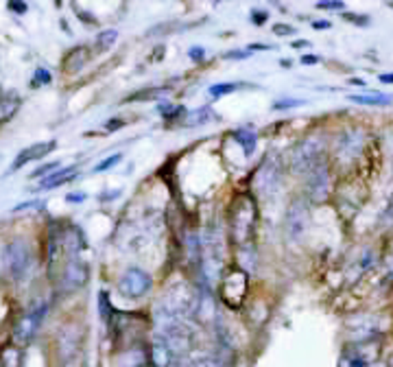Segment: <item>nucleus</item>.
Instances as JSON below:
<instances>
[{
    "mask_svg": "<svg viewBox=\"0 0 393 367\" xmlns=\"http://www.w3.org/2000/svg\"><path fill=\"white\" fill-rule=\"evenodd\" d=\"M87 282V264L81 260H70L66 271H63V286L79 289Z\"/></svg>",
    "mask_w": 393,
    "mask_h": 367,
    "instance_id": "11",
    "label": "nucleus"
},
{
    "mask_svg": "<svg viewBox=\"0 0 393 367\" xmlns=\"http://www.w3.org/2000/svg\"><path fill=\"white\" fill-rule=\"evenodd\" d=\"M116 127H123V123L120 120H111V123H107V129L111 132V129H116Z\"/></svg>",
    "mask_w": 393,
    "mask_h": 367,
    "instance_id": "39",
    "label": "nucleus"
},
{
    "mask_svg": "<svg viewBox=\"0 0 393 367\" xmlns=\"http://www.w3.org/2000/svg\"><path fill=\"white\" fill-rule=\"evenodd\" d=\"M116 37H118V31H116V29L100 31L98 37H96V50H98V53H103V50L111 48V44L116 42Z\"/></svg>",
    "mask_w": 393,
    "mask_h": 367,
    "instance_id": "18",
    "label": "nucleus"
},
{
    "mask_svg": "<svg viewBox=\"0 0 393 367\" xmlns=\"http://www.w3.org/2000/svg\"><path fill=\"white\" fill-rule=\"evenodd\" d=\"M346 20H350V22H357V24H361V27H367V24H370V18H367V16H354V14H346Z\"/></svg>",
    "mask_w": 393,
    "mask_h": 367,
    "instance_id": "31",
    "label": "nucleus"
},
{
    "mask_svg": "<svg viewBox=\"0 0 393 367\" xmlns=\"http://www.w3.org/2000/svg\"><path fill=\"white\" fill-rule=\"evenodd\" d=\"M195 304H197L195 289L186 282H177V284L169 286L167 293L160 297L158 315H162V317L184 319L190 311H195Z\"/></svg>",
    "mask_w": 393,
    "mask_h": 367,
    "instance_id": "1",
    "label": "nucleus"
},
{
    "mask_svg": "<svg viewBox=\"0 0 393 367\" xmlns=\"http://www.w3.org/2000/svg\"><path fill=\"white\" fill-rule=\"evenodd\" d=\"M90 55H92L90 46H74L70 53L63 57V70H66L68 74L79 72L87 61H90Z\"/></svg>",
    "mask_w": 393,
    "mask_h": 367,
    "instance_id": "12",
    "label": "nucleus"
},
{
    "mask_svg": "<svg viewBox=\"0 0 393 367\" xmlns=\"http://www.w3.org/2000/svg\"><path fill=\"white\" fill-rule=\"evenodd\" d=\"M46 315V304L40 302V304H33V306L29 308V313H24L22 317L18 319L16 328H14V339L18 341V344H27V341L35 335L37 326L42 324Z\"/></svg>",
    "mask_w": 393,
    "mask_h": 367,
    "instance_id": "5",
    "label": "nucleus"
},
{
    "mask_svg": "<svg viewBox=\"0 0 393 367\" xmlns=\"http://www.w3.org/2000/svg\"><path fill=\"white\" fill-rule=\"evenodd\" d=\"M321 156V145L317 138H308L293 151V169L299 173L312 171L317 167V160Z\"/></svg>",
    "mask_w": 393,
    "mask_h": 367,
    "instance_id": "7",
    "label": "nucleus"
},
{
    "mask_svg": "<svg viewBox=\"0 0 393 367\" xmlns=\"http://www.w3.org/2000/svg\"><path fill=\"white\" fill-rule=\"evenodd\" d=\"M304 46H308L306 40H297V42H293V48H304Z\"/></svg>",
    "mask_w": 393,
    "mask_h": 367,
    "instance_id": "42",
    "label": "nucleus"
},
{
    "mask_svg": "<svg viewBox=\"0 0 393 367\" xmlns=\"http://www.w3.org/2000/svg\"><path fill=\"white\" fill-rule=\"evenodd\" d=\"M77 16H79L83 22H87V24H96V18L90 16V14H85V11H77Z\"/></svg>",
    "mask_w": 393,
    "mask_h": 367,
    "instance_id": "35",
    "label": "nucleus"
},
{
    "mask_svg": "<svg viewBox=\"0 0 393 367\" xmlns=\"http://www.w3.org/2000/svg\"><path fill=\"white\" fill-rule=\"evenodd\" d=\"M306 219H308V212H306V206L301 204V201H293L286 212V219H284V225H286V232L290 238H299L306 230Z\"/></svg>",
    "mask_w": 393,
    "mask_h": 367,
    "instance_id": "8",
    "label": "nucleus"
},
{
    "mask_svg": "<svg viewBox=\"0 0 393 367\" xmlns=\"http://www.w3.org/2000/svg\"><path fill=\"white\" fill-rule=\"evenodd\" d=\"M98 302H100V317L107 319V308L111 306V304H109V295L105 293V291H100L98 293Z\"/></svg>",
    "mask_w": 393,
    "mask_h": 367,
    "instance_id": "26",
    "label": "nucleus"
},
{
    "mask_svg": "<svg viewBox=\"0 0 393 367\" xmlns=\"http://www.w3.org/2000/svg\"><path fill=\"white\" fill-rule=\"evenodd\" d=\"M350 83H357V85H365L363 79H350Z\"/></svg>",
    "mask_w": 393,
    "mask_h": 367,
    "instance_id": "43",
    "label": "nucleus"
},
{
    "mask_svg": "<svg viewBox=\"0 0 393 367\" xmlns=\"http://www.w3.org/2000/svg\"><path fill=\"white\" fill-rule=\"evenodd\" d=\"M317 9H326V11H341L346 9L343 3H334V0H321V3H317Z\"/></svg>",
    "mask_w": 393,
    "mask_h": 367,
    "instance_id": "25",
    "label": "nucleus"
},
{
    "mask_svg": "<svg viewBox=\"0 0 393 367\" xmlns=\"http://www.w3.org/2000/svg\"><path fill=\"white\" fill-rule=\"evenodd\" d=\"M83 199H85V193H70L66 197V201H70V204H81Z\"/></svg>",
    "mask_w": 393,
    "mask_h": 367,
    "instance_id": "32",
    "label": "nucleus"
},
{
    "mask_svg": "<svg viewBox=\"0 0 393 367\" xmlns=\"http://www.w3.org/2000/svg\"><path fill=\"white\" fill-rule=\"evenodd\" d=\"M212 118V112L210 107H201V109H195V112H190L188 114V118H186V125L188 127H195V125H204Z\"/></svg>",
    "mask_w": 393,
    "mask_h": 367,
    "instance_id": "19",
    "label": "nucleus"
},
{
    "mask_svg": "<svg viewBox=\"0 0 393 367\" xmlns=\"http://www.w3.org/2000/svg\"><path fill=\"white\" fill-rule=\"evenodd\" d=\"M171 348L169 344L164 339H156V344H153V361L158 367H167L171 363Z\"/></svg>",
    "mask_w": 393,
    "mask_h": 367,
    "instance_id": "15",
    "label": "nucleus"
},
{
    "mask_svg": "<svg viewBox=\"0 0 393 367\" xmlns=\"http://www.w3.org/2000/svg\"><path fill=\"white\" fill-rule=\"evenodd\" d=\"M317 61H319V57H315V55H304V57H301V64H304V66H315Z\"/></svg>",
    "mask_w": 393,
    "mask_h": 367,
    "instance_id": "34",
    "label": "nucleus"
},
{
    "mask_svg": "<svg viewBox=\"0 0 393 367\" xmlns=\"http://www.w3.org/2000/svg\"><path fill=\"white\" fill-rule=\"evenodd\" d=\"M33 79H35V81H33V87H37V85H48L53 77H50V72H48L46 68H37L35 74H33Z\"/></svg>",
    "mask_w": 393,
    "mask_h": 367,
    "instance_id": "21",
    "label": "nucleus"
},
{
    "mask_svg": "<svg viewBox=\"0 0 393 367\" xmlns=\"http://www.w3.org/2000/svg\"><path fill=\"white\" fill-rule=\"evenodd\" d=\"M204 55H206L204 48H190V57H193L195 61H197V59H204Z\"/></svg>",
    "mask_w": 393,
    "mask_h": 367,
    "instance_id": "36",
    "label": "nucleus"
},
{
    "mask_svg": "<svg viewBox=\"0 0 393 367\" xmlns=\"http://www.w3.org/2000/svg\"><path fill=\"white\" fill-rule=\"evenodd\" d=\"M74 177H77V167L59 169L57 173H53L50 177H46V180L40 184V188H37V191H53V188H57V186L68 184L70 180H74Z\"/></svg>",
    "mask_w": 393,
    "mask_h": 367,
    "instance_id": "13",
    "label": "nucleus"
},
{
    "mask_svg": "<svg viewBox=\"0 0 393 367\" xmlns=\"http://www.w3.org/2000/svg\"><path fill=\"white\" fill-rule=\"evenodd\" d=\"M238 83H217V85H210V94L217 98V96H223V94H230L234 90H238Z\"/></svg>",
    "mask_w": 393,
    "mask_h": 367,
    "instance_id": "20",
    "label": "nucleus"
},
{
    "mask_svg": "<svg viewBox=\"0 0 393 367\" xmlns=\"http://www.w3.org/2000/svg\"><path fill=\"white\" fill-rule=\"evenodd\" d=\"M164 90H167V87H153V90H145V92H138V94L129 96V98H127V101H142V98H156L153 94H162Z\"/></svg>",
    "mask_w": 393,
    "mask_h": 367,
    "instance_id": "23",
    "label": "nucleus"
},
{
    "mask_svg": "<svg viewBox=\"0 0 393 367\" xmlns=\"http://www.w3.org/2000/svg\"><path fill=\"white\" fill-rule=\"evenodd\" d=\"M182 367H221V363L208 352H193L182 359Z\"/></svg>",
    "mask_w": 393,
    "mask_h": 367,
    "instance_id": "14",
    "label": "nucleus"
},
{
    "mask_svg": "<svg viewBox=\"0 0 393 367\" xmlns=\"http://www.w3.org/2000/svg\"><path fill=\"white\" fill-rule=\"evenodd\" d=\"M332 24L328 22V20H317V22H312V29H317V31H326V29H330Z\"/></svg>",
    "mask_w": 393,
    "mask_h": 367,
    "instance_id": "33",
    "label": "nucleus"
},
{
    "mask_svg": "<svg viewBox=\"0 0 393 367\" xmlns=\"http://www.w3.org/2000/svg\"><path fill=\"white\" fill-rule=\"evenodd\" d=\"M7 9H11L14 14H27L29 5L27 3H18V0H9L7 3Z\"/></svg>",
    "mask_w": 393,
    "mask_h": 367,
    "instance_id": "27",
    "label": "nucleus"
},
{
    "mask_svg": "<svg viewBox=\"0 0 393 367\" xmlns=\"http://www.w3.org/2000/svg\"><path fill=\"white\" fill-rule=\"evenodd\" d=\"M31 247L27 240L22 238H14L11 243L5 247L3 251V264H5V271L11 277H22L24 273L29 271L31 267Z\"/></svg>",
    "mask_w": 393,
    "mask_h": 367,
    "instance_id": "3",
    "label": "nucleus"
},
{
    "mask_svg": "<svg viewBox=\"0 0 393 367\" xmlns=\"http://www.w3.org/2000/svg\"><path fill=\"white\" fill-rule=\"evenodd\" d=\"M151 286H153V277H151L147 271L142 269H129V271H125L123 277H120V282H118V289H120V293L125 297H142L147 295Z\"/></svg>",
    "mask_w": 393,
    "mask_h": 367,
    "instance_id": "4",
    "label": "nucleus"
},
{
    "mask_svg": "<svg viewBox=\"0 0 393 367\" xmlns=\"http://www.w3.org/2000/svg\"><path fill=\"white\" fill-rule=\"evenodd\" d=\"M350 367H365V363H363L361 359H352V363H350Z\"/></svg>",
    "mask_w": 393,
    "mask_h": 367,
    "instance_id": "41",
    "label": "nucleus"
},
{
    "mask_svg": "<svg viewBox=\"0 0 393 367\" xmlns=\"http://www.w3.org/2000/svg\"><path fill=\"white\" fill-rule=\"evenodd\" d=\"M253 221H256V208H253L249 197H238L234 210L230 214V234L236 243H243L249 238Z\"/></svg>",
    "mask_w": 393,
    "mask_h": 367,
    "instance_id": "2",
    "label": "nucleus"
},
{
    "mask_svg": "<svg viewBox=\"0 0 393 367\" xmlns=\"http://www.w3.org/2000/svg\"><path fill=\"white\" fill-rule=\"evenodd\" d=\"M234 140L240 143V147H243V151H245V156H251L253 149H256L258 138H256V134L249 132V129H238V132H234Z\"/></svg>",
    "mask_w": 393,
    "mask_h": 367,
    "instance_id": "16",
    "label": "nucleus"
},
{
    "mask_svg": "<svg viewBox=\"0 0 393 367\" xmlns=\"http://www.w3.org/2000/svg\"><path fill=\"white\" fill-rule=\"evenodd\" d=\"M304 101H299V98H282V101H275V109H288V107H297V105H301Z\"/></svg>",
    "mask_w": 393,
    "mask_h": 367,
    "instance_id": "24",
    "label": "nucleus"
},
{
    "mask_svg": "<svg viewBox=\"0 0 393 367\" xmlns=\"http://www.w3.org/2000/svg\"><path fill=\"white\" fill-rule=\"evenodd\" d=\"M391 367H393V361H391Z\"/></svg>",
    "mask_w": 393,
    "mask_h": 367,
    "instance_id": "45",
    "label": "nucleus"
},
{
    "mask_svg": "<svg viewBox=\"0 0 393 367\" xmlns=\"http://www.w3.org/2000/svg\"><path fill=\"white\" fill-rule=\"evenodd\" d=\"M55 147H57V143H55V140H48V143L33 145V147H29V149H22V154L14 160V164H11L9 173H16L18 169H22V167H24V164H29V162H33V160H40V158L48 156L50 151H53Z\"/></svg>",
    "mask_w": 393,
    "mask_h": 367,
    "instance_id": "9",
    "label": "nucleus"
},
{
    "mask_svg": "<svg viewBox=\"0 0 393 367\" xmlns=\"http://www.w3.org/2000/svg\"><path fill=\"white\" fill-rule=\"evenodd\" d=\"M269 14L267 11H251V22L253 24H262V22H267Z\"/></svg>",
    "mask_w": 393,
    "mask_h": 367,
    "instance_id": "30",
    "label": "nucleus"
},
{
    "mask_svg": "<svg viewBox=\"0 0 393 367\" xmlns=\"http://www.w3.org/2000/svg\"><path fill=\"white\" fill-rule=\"evenodd\" d=\"M251 50H271L273 46H264V44H253V46H249Z\"/></svg>",
    "mask_w": 393,
    "mask_h": 367,
    "instance_id": "40",
    "label": "nucleus"
},
{
    "mask_svg": "<svg viewBox=\"0 0 393 367\" xmlns=\"http://www.w3.org/2000/svg\"><path fill=\"white\" fill-rule=\"evenodd\" d=\"M380 81H383V83H393V72H385V74H380Z\"/></svg>",
    "mask_w": 393,
    "mask_h": 367,
    "instance_id": "37",
    "label": "nucleus"
},
{
    "mask_svg": "<svg viewBox=\"0 0 393 367\" xmlns=\"http://www.w3.org/2000/svg\"><path fill=\"white\" fill-rule=\"evenodd\" d=\"M234 293H238V297L245 302V297H247V273L240 271V269H234L232 273H227V277L221 284V297H223V302L227 304V306L238 308Z\"/></svg>",
    "mask_w": 393,
    "mask_h": 367,
    "instance_id": "6",
    "label": "nucleus"
},
{
    "mask_svg": "<svg viewBox=\"0 0 393 367\" xmlns=\"http://www.w3.org/2000/svg\"><path fill=\"white\" fill-rule=\"evenodd\" d=\"M245 55H247V53H238V50H234V53H227L225 57H227V59H243Z\"/></svg>",
    "mask_w": 393,
    "mask_h": 367,
    "instance_id": "38",
    "label": "nucleus"
},
{
    "mask_svg": "<svg viewBox=\"0 0 393 367\" xmlns=\"http://www.w3.org/2000/svg\"><path fill=\"white\" fill-rule=\"evenodd\" d=\"M273 33H275V35H293V33H295V27H288V24H275Z\"/></svg>",
    "mask_w": 393,
    "mask_h": 367,
    "instance_id": "29",
    "label": "nucleus"
},
{
    "mask_svg": "<svg viewBox=\"0 0 393 367\" xmlns=\"http://www.w3.org/2000/svg\"><path fill=\"white\" fill-rule=\"evenodd\" d=\"M352 103H359V105H389L391 98L385 94H352L350 96Z\"/></svg>",
    "mask_w": 393,
    "mask_h": 367,
    "instance_id": "17",
    "label": "nucleus"
},
{
    "mask_svg": "<svg viewBox=\"0 0 393 367\" xmlns=\"http://www.w3.org/2000/svg\"><path fill=\"white\" fill-rule=\"evenodd\" d=\"M57 167H59V162H48V164H44V167L35 169V171L31 173V177H40V175H46L48 171H55Z\"/></svg>",
    "mask_w": 393,
    "mask_h": 367,
    "instance_id": "28",
    "label": "nucleus"
},
{
    "mask_svg": "<svg viewBox=\"0 0 393 367\" xmlns=\"http://www.w3.org/2000/svg\"><path fill=\"white\" fill-rule=\"evenodd\" d=\"M123 160V156L120 154H116V156H111V158H107V160H103L98 164V167H94V173H103V171H107V169H111L114 164H118Z\"/></svg>",
    "mask_w": 393,
    "mask_h": 367,
    "instance_id": "22",
    "label": "nucleus"
},
{
    "mask_svg": "<svg viewBox=\"0 0 393 367\" xmlns=\"http://www.w3.org/2000/svg\"><path fill=\"white\" fill-rule=\"evenodd\" d=\"M330 175H328V167L326 164H317V167L312 169V175H310V197L315 201H323L328 197V191H330Z\"/></svg>",
    "mask_w": 393,
    "mask_h": 367,
    "instance_id": "10",
    "label": "nucleus"
},
{
    "mask_svg": "<svg viewBox=\"0 0 393 367\" xmlns=\"http://www.w3.org/2000/svg\"><path fill=\"white\" fill-rule=\"evenodd\" d=\"M387 5H389V7H391V9H393V3H387Z\"/></svg>",
    "mask_w": 393,
    "mask_h": 367,
    "instance_id": "44",
    "label": "nucleus"
}]
</instances>
